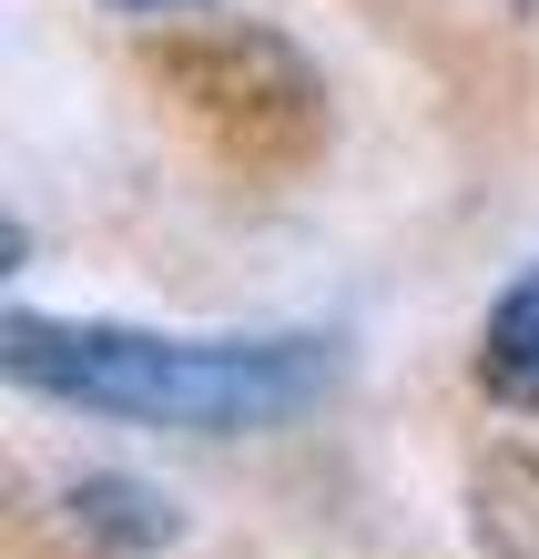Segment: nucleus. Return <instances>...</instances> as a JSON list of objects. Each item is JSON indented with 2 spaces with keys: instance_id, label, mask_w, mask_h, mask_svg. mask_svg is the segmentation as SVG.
I'll list each match as a JSON object with an SVG mask.
<instances>
[{
  "instance_id": "1",
  "label": "nucleus",
  "mask_w": 539,
  "mask_h": 559,
  "mask_svg": "<svg viewBox=\"0 0 539 559\" xmlns=\"http://www.w3.org/2000/svg\"><path fill=\"white\" fill-rule=\"evenodd\" d=\"M0 367L42 397L184 427V438H234L276 427L336 377L326 336H143V325H61L11 306L0 316Z\"/></svg>"
},
{
  "instance_id": "2",
  "label": "nucleus",
  "mask_w": 539,
  "mask_h": 559,
  "mask_svg": "<svg viewBox=\"0 0 539 559\" xmlns=\"http://www.w3.org/2000/svg\"><path fill=\"white\" fill-rule=\"evenodd\" d=\"M479 386L499 407H539V265L489 306L479 325Z\"/></svg>"
},
{
  "instance_id": "3",
  "label": "nucleus",
  "mask_w": 539,
  "mask_h": 559,
  "mask_svg": "<svg viewBox=\"0 0 539 559\" xmlns=\"http://www.w3.org/2000/svg\"><path fill=\"white\" fill-rule=\"evenodd\" d=\"M468 519H479L489 559H539V457H479Z\"/></svg>"
},
{
  "instance_id": "4",
  "label": "nucleus",
  "mask_w": 539,
  "mask_h": 559,
  "mask_svg": "<svg viewBox=\"0 0 539 559\" xmlns=\"http://www.w3.org/2000/svg\"><path fill=\"white\" fill-rule=\"evenodd\" d=\"M72 519H82L92 539H122V549L174 539V499H153V488H132V478H82L72 488Z\"/></svg>"
},
{
  "instance_id": "5",
  "label": "nucleus",
  "mask_w": 539,
  "mask_h": 559,
  "mask_svg": "<svg viewBox=\"0 0 539 559\" xmlns=\"http://www.w3.org/2000/svg\"><path fill=\"white\" fill-rule=\"evenodd\" d=\"M113 11H143V21H163V11H204V0H113Z\"/></svg>"
}]
</instances>
